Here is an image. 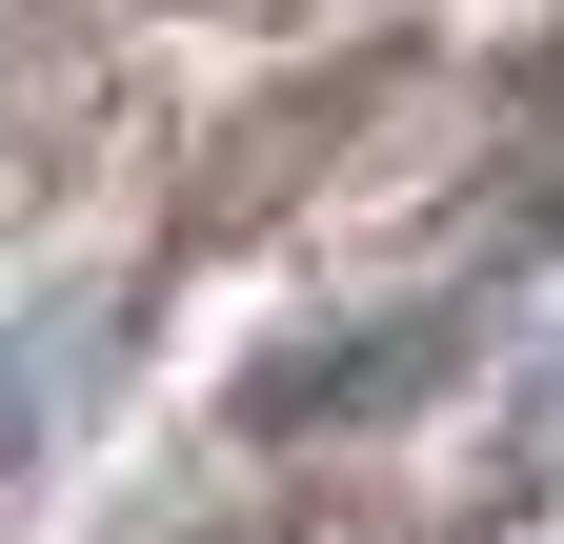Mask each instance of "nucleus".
I'll return each instance as SVG.
<instances>
[{"mask_svg": "<svg viewBox=\"0 0 564 544\" xmlns=\"http://www.w3.org/2000/svg\"><path fill=\"white\" fill-rule=\"evenodd\" d=\"M464 344H484L464 303H403L383 344H303V363H262V383H242V444H303V424H383V403H423V383H444Z\"/></svg>", "mask_w": 564, "mask_h": 544, "instance_id": "obj_1", "label": "nucleus"}, {"mask_svg": "<svg viewBox=\"0 0 564 544\" xmlns=\"http://www.w3.org/2000/svg\"><path fill=\"white\" fill-rule=\"evenodd\" d=\"M544 485H564V383L524 403V444H505V504H544Z\"/></svg>", "mask_w": 564, "mask_h": 544, "instance_id": "obj_2", "label": "nucleus"}, {"mask_svg": "<svg viewBox=\"0 0 564 544\" xmlns=\"http://www.w3.org/2000/svg\"><path fill=\"white\" fill-rule=\"evenodd\" d=\"M0 444H21V383H0Z\"/></svg>", "mask_w": 564, "mask_h": 544, "instance_id": "obj_3", "label": "nucleus"}]
</instances>
